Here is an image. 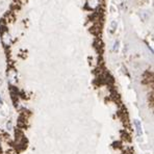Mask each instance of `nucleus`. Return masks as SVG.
I'll list each match as a JSON object with an SVG mask.
<instances>
[{
  "label": "nucleus",
  "mask_w": 154,
  "mask_h": 154,
  "mask_svg": "<svg viewBox=\"0 0 154 154\" xmlns=\"http://www.w3.org/2000/svg\"><path fill=\"white\" fill-rule=\"evenodd\" d=\"M2 102V97H1V95H0V104H1Z\"/></svg>",
  "instance_id": "obj_8"
},
{
  "label": "nucleus",
  "mask_w": 154,
  "mask_h": 154,
  "mask_svg": "<svg viewBox=\"0 0 154 154\" xmlns=\"http://www.w3.org/2000/svg\"><path fill=\"white\" fill-rule=\"evenodd\" d=\"M133 123H134V127H135V130H137V134L139 135V137H141V135L143 134V129H142L141 122H140L139 120H134Z\"/></svg>",
  "instance_id": "obj_4"
},
{
  "label": "nucleus",
  "mask_w": 154,
  "mask_h": 154,
  "mask_svg": "<svg viewBox=\"0 0 154 154\" xmlns=\"http://www.w3.org/2000/svg\"><path fill=\"white\" fill-rule=\"evenodd\" d=\"M120 49V42L119 41H115L114 43V46H112V50H114L115 52H118Z\"/></svg>",
  "instance_id": "obj_6"
},
{
  "label": "nucleus",
  "mask_w": 154,
  "mask_h": 154,
  "mask_svg": "<svg viewBox=\"0 0 154 154\" xmlns=\"http://www.w3.org/2000/svg\"><path fill=\"white\" fill-rule=\"evenodd\" d=\"M1 42L5 47H8L12 45V37H11L8 30H3L1 32Z\"/></svg>",
  "instance_id": "obj_1"
},
{
  "label": "nucleus",
  "mask_w": 154,
  "mask_h": 154,
  "mask_svg": "<svg viewBox=\"0 0 154 154\" xmlns=\"http://www.w3.org/2000/svg\"><path fill=\"white\" fill-rule=\"evenodd\" d=\"M6 127H8V130H12V128H13V126H12V123L11 122H8V124H6Z\"/></svg>",
  "instance_id": "obj_7"
},
{
  "label": "nucleus",
  "mask_w": 154,
  "mask_h": 154,
  "mask_svg": "<svg viewBox=\"0 0 154 154\" xmlns=\"http://www.w3.org/2000/svg\"><path fill=\"white\" fill-rule=\"evenodd\" d=\"M101 5V0H87L85 2V6L91 11H96L100 8Z\"/></svg>",
  "instance_id": "obj_2"
},
{
  "label": "nucleus",
  "mask_w": 154,
  "mask_h": 154,
  "mask_svg": "<svg viewBox=\"0 0 154 154\" xmlns=\"http://www.w3.org/2000/svg\"><path fill=\"white\" fill-rule=\"evenodd\" d=\"M8 79L11 85H16L17 83V72L14 69H10L8 71Z\"/></svg>",
  "instance_id": "obj_3"
},
{
  "label": "nucleus",
  "mask_w": 154,
  "mask_h": 154,
  "mask_svg": "<svg viewBox=\"0 0 154 154\" xmlns=\"http://www.w3.org/2000/svg\"><path fill=\"white\" fill-rule=\"evenodd\" d=\"M118 27V23L116 21H112V23H110V26H109V31L110 32H114V31L117 29Z\"/></svg>",
  "instance_id": "obj_5"
},
{
  "label": "nucleus",
  "mask_w": 154,
  "mask_h": 154,
  "mask_svg": "<svg viewBox=\"0 0 154 154\" xmlns=\"http://www.w3.org/2000/svg\"><path fill=\"white\" fill-rule=\"evenodd\" d=\"M0 144H1V137H0Z\"/></svg>",
  "instance_id": "obj_9"
}]
</instances>
